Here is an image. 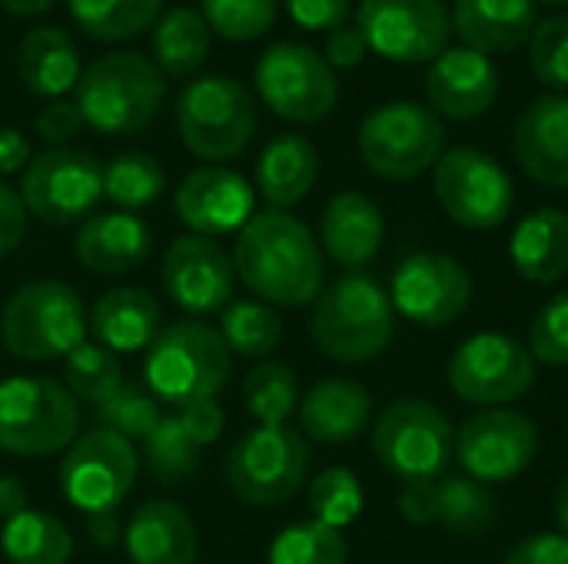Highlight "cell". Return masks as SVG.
<instances>
[{
    "label": "cell",
    "instance_id": "26",
    "mask_svg": "<svg viewBox=\"0 0 568 564\" xmlns=\"http://www.w3.org/2000/svg\"><path fill=\"white\" fill-rule=\"evenodd\" d=\"M123 545L133 564H196L200 535L193 515L170 502L153 499L140 505L123 532Z\"/></svg>",
    "mask_w": 568,
    "mask_h": 564
},
{
    "label": "cell",
    "instance_id": "32",
    "mask_svg": "<svg viewBox=\"0 0 568 564\" xmlns=\"http://www.w3.org/2000/svg\"><path fill=\"white\" fill-rule=\"evenodd\" d=\"M17 73L33 96L57 100L77 90V80H80L77 43L60 27H37L20 40Z\"/></svg>",
    "mask_w": 568,
    "mask_h": 564
},
{
    "label": "cell",
    "instance_id": "34",
    "mask_svg": "<svg viewBox=\"0 0 568 564\" xmlns=\"http://www.w3.org/2000/svg\"><path fill=\"white\" fill-rule=\"evenodd\" d=\"M0 545L10 564H70L77 548L73 532L57 515L37 509L3 522Z\"/></svg>",
    "mask_w": 568,
    "mask_h": 564
},
{
    "label": "cell",
    "instance_id": "4",
    "mask_svg": "<svg viewBox=\"0 0 568 564\" xmlns=\"http://www.w3.org/2000/svg\"><path fill=\"white\" fill-rule=\"evenodd\" d=\"M233 372V352L226 349L220 329L200 319H183L166 326L146 349L143 376L156 402L173 409H190L213 402Z\"/></svg>",
    "mask_w": 568,
    "mask_h": 564
},
{
    "label": "cell",
    "instance_id": "2",
    "mask_svg": "<svg viewBox=\"0 0 568 564\" xmlns=\"http://www.w3.org/2000/svg\"><path fill=\"white\" fill-rule=\"evenodd\" d=\"M310 336L326 359L363 366L386 352L396 336L393 299L373 276L343 273L316 296Z\"/></svg>",
    "mask_w": 568,
    "mask_h": 564
},
{
    "label": "cell",
    "instance_id": "7",
    "mask_svg": "<svg viewBox=\"0 0 568 564\" xmlns=\"http://www.w3.org/2000/svg\"><path fill=\"white\" fill-rule=\"evenodd\" d=\"M310 442L290 425H256L226 455V485L250 509H276L310 482Z\"/></svg>",
    "mask_w": 568,
    "mask_h": 564
},
{
    "label": "cell",
    "instance_id": "36",
    "mask_svg": "<svg viewBox=\"0 0 568 564\" xmlns=\"http://www.w3.org/2000/svg\"><path fill=\"white\" fill-rule=\"evenodd\" d=\"M73 23L93 40H130L160 20L163 0H67Z\"/></svg>",
    "mask_w": 568,
    "mask_h": 564
},
{
    "label": "cell",
    "instance_id": "45",
    "mask_svg": "<svg viewBox=\"0 0 568 564\" xmlns=\"http://www.w3.org/2000/svg\"><path fill=\"white\" fill-rule=\"evenodd\" d=\"M529 63L532 73L552 86L566 90L568 86V17H552L536 23L529 37Z\"/></svg>",
    "mask_w": 568,
    "mask_h": 564
},
{
    "label": "cell",
    "instance_id": "16",
    "mask_svg": "<svg viewBox=\"0 0 568 564\" xmlns=\"http://www.w3.org/2000/svg\"><path fill=\"white\" fill-rule=\"evenodd\" d=\"M536 455L539 429L519 409H479L456 429V459L463 472L489 489L519 479Z\"/></svg>",
    "mask_w": 568,
    "mask_h": 564
},
{
    "label": "cell",
    "instance_id": "42",
    "mask_svg": "<svg viewBox=\"0 0 568 564\" xmlns=\"http://www.w3.org/2000/svg\"><path fill=\"white\" fill-rule=\"evenodd\" d=\"M306 505L313 512V522H323V525L343 532L346 525H353L363 515V485L349 469L333 465L310 482Z\"/></svg>",
    "mask_w": 568,
    "mask_h": 564
},
{
    "label": "cell",
    "instance_id": "50",
    "mask_svg": "<svg viewBox=\"0 0 568 564\" xmlns=\"http://www.w3.org/2000/svg\"><path fill=\"white\" fill-rule=\"evenodd\" d=\"M396 509H399L403 522H409L416 529L436 525V479L433 482H406L399 489Z\"/></svg>",
    "mask_w": 568,
    "mask_h": 564
},
{
    "label": "cell",
    "instance_id": "39",
    "mask_svg": "<svg viewBox=\"0 0 568 564\" xmlns=\"http://www.w3.org/2000/svg\"><path fill=\"white\" fill-rule=\"evenodd\" d=\"M300 399V379L283 362H260L243 379V406L260 425H286Z\"/></svg>",
    "mask_w": 568,
    "mask_h": 564
},
{
    "label": "cell",
    "instance_id": "40",
    "mask_svg": "<svg viewBox=\"0 0 568 564\" xmlns=\"http://www.w3.org/2000/svg\"><path fill=\"white\" fill-rule=\"evenodd\" d=\"M63 386L77 402L100 406L123 386L120 359L97 342H83L63 359Z\"/></svg>",
    "mask_w": 568,
    "mask_h": 564
},
{
    "label": "cell",
    "instance_id": "58",
    "mask_svg": "<svg viewBox=\"0 0 568 564\" xmlns=\"http://www.w3.org/2000/svg\"><path fill=\"white\" fill-rule=\"evenodd\" d=\"M542 3H549V7H566L568 0H542Z\"/></svg>",
    "mask_w": 568,
    "mask_h": 564
},
{
    "label": "cell",
    "instance_id": "15",
    "mask_svg": "<svg viewBox=\"0 0 568 564\" xmlns=\"http://www.w3.org/2000/svg\"><path fill=\"white\" fill-rule=\"evenodd\" d=\"M140 455L130 439L93 429L77 435L60 462V489L83 515L116 512L136 485Z\"/></svg>",
    "mask_w": 568,
    "mask_h": 564
},
{
    "label": "cell",
    "instance_id": "28",
    "mask_svg": "<svg viewBox=\"0 0 568 564\" xmlns=\"http://www.w3.org/2000/svg\"><path fill=\"white\" fill-rule=\"evenodd\" d=\"M90 332L97 336V346L110 349L113 356L143 352L163 332V309L150 289L120 286L93 302Z\"/></svg>",
    "mask_w": 568,
    "mask_h": 564
},
{
    "label": "cell",
    "instance_id": "30",
    "mask_svg": "<svg viewBox=\"0 0 568 564\" xmlns=\"http://www.w3.org/2000/svg\"><path fill=\"white\" fill-rule=\"evenodd\" d=\"M320 180V153L300 133H283L266 143L256 160V189L270 209H290L310 196Z\"/></svg>",
    "mask_w": 568,
    "mask_h": 564
},
{
    "label": "cell",
    "instance_id": "1",
    "mask_svg": "<svg viewBox=\"0 0 568 564\" xmlns=\"http://www.w3.org/2000/svg\"><path fill=\"white\" fill-rule=\"evenodd\" d=\"M236 279L266 306H310L326 286V256L313 229L286 209L253 213L233 246Z\"/></svg>",
    "mask_w": 568,
    "mask_h": 564
},
{
    "label": "cell",
    "instance_id": "12",
    "mask_svg": "<svg viewBox=\"0 0 568 564\" xmlns=\"http://www.w3.org/2000/svg\"><path fill=\"white\" fill-rule=\"evenodd\" d=\"M433 193L443 213L466 229H496L516 206L509 173L476 146H456L439 156L433 166Z\"/></svg>",
    "mask_w": 568,
    "mask_h": 564
},
{
    "label": "cell",
    "instance_id": "19",
    "mask_svg": "<svg viewBox=\"0 0 568 564\" xmlns=\"http://www.w3.org/2000/svg\"><path fill=\"white\" fill-rule=\"evenodd\" d=\"M163 293L190 316H210L233 302L236 269L226 249L206 236H180L166 246L160 266Z\"/></svg>",
    "mask_w": 568,
    "mask_h": 564
},
{
    "label": "cell",
    "instance_id": "23",
    "mask_svg": "<svg viewBox=\"0 0 568 564\" xmlns=\"http://www.w3.org/2000/svg\"><path fill=\"white\" fill-rule=\"evenodd\" d=\"M153 253V229L123 209L93 213L80 223L73 239L77 263L93 276H126Z\"/></svg>",
    "mask_w": 568,
    "mask_h": 564
},
{
    "label": "cell",
    "instance_id": "18",
    "mask_svg": "<svg viewBox=\"0 0 568 564\" xmlns=\"http://www.w3.org/2000/svg\"><path fill=\"white\" fill-rule=\"evenodd\" d=\"M389 299L393 309L409 322L443 329L469 309L473 276L446 253H413L396 266L389 279Z\"/></svg>",
    "mask_w": 568,
    "mask_h": 564
},
{
    "label": "cell",
    "instance_id": "27",
    "mask_svg": "<svg viewBox=\"0 0 568 564\" xmlns=\"http://www.w3.org/2000/svg\"><path fill=\"white\" fill-rule=\"evenodd\" d=\"M300 432L323 445L359 439L373 419V396L356 379H323L300 399Z\"/></svg>",
    "mask_w": 568,
    "mask_h": 564
},
{
    "label": "cell",
    "instance_id": "55",
    "mask_svg": "<svg viewBox=\"0 0 568 564\" xmlns=\"http://www.w3.org/2000/svg\"><path fill=\"white\" fill-rule=\"evenodd\" d=\"M30 509V492L17 475H0V519L10 522Z\"/></svg>",
    "mask_w": 568,
    "mask_h": 564
},
{
    "label": "cell",
    "instance_id": "35",
    "mask_svg": "<svg viewBox=\"0 0 568 564\" xmlns=\"http://www.w3.org/2000/svg\"><path fill=\"white\" fill-rule=\"evenodd\" d=\"M436 522L459 539H479L499 522V502L469 475H443L436 479Z\"/></svg>",
    "mask_w": 568,
    "mask_h": 564
},
{
    "label": "cell",
    "instance_id": "21",
    "mask_svg": "<svg viewBox=\"0 0 568 564\" xmlns=\"http://www.w3.org/2000/svg\"><path fill=\"white\" fill-rule=\"evenodd\" d=\"M253 206H256L253 186L236 170L226 166H200L186 173L173 196V209L180 223L193 229V236H206V239L240 233L250 223Z\"/></svg>",
    "mask_w": 568,
    "mask_h": 564
},
{
    "label": "cell",
    "instance_id": "6",
    "mask_svg": "<svg viewBox=\"0 0 568 564\" xmlns=\"http://www.w3.org/2000/svg\"><path fill=\"white\" fill-rule=\"evenodd\" d=\"M256 96L233 76H196L176 96V133L183 146L206 163L240 156L256 136Z\"/></svg>",
    "mask_w": 568,
    "mask_h": 564
},
{
    "label": "cell",
    "instance_id": "56",
    "mask_svg": "<svg viewBox=\"0 0 568 564\" xmlns=\"http://www.w3.org/2000/svg\"><path fill=\"white\" fill-rule=\"evenodd\" d=\"M57 0H0V7L10 13V17H40L53 7Z\"/></svg>",
    "mask_w": 568,
    "mask_h": 564
},
{
    "label": "cell",
    "instance_id": "22",
    "mask_svg": "<svg viewBox=\"0 0 568 564\" xmlns=\"http://www.w3.org/2000/svg\"><path fill=\"white\" fill-rule=\"evenodd\" d=\"M426 96L436 116L473 120L499 96V73L493 60L469 47H446L426 70Z\"/></svg>",
    "mask_w": 568,
    "mask_h": 564
},
{
    "label": "cell",
    "instance_id": "48",
    "mask_svg": "<svg viewBox=\"0 0 568 564\" xmlns=\"http://www.w3.org/2000/svg\"><path fill=\"white\" fill-rule=\"evenodd\" d=\"M290 17L306 30H339L349 20L353 0H283Z\"/></svg>",
    "mask_w": 568,
    "mask_h": 564
},
{
    "label": "cell",
    "instance_id": "5",
    "mask_svg": "<svg viewBox=\"0 0 568 564\" xmlns=\"http://www.w3.org/2000/svg\"><path fill=\"white\" fill-rule=\"evenodd\" d=\"M87 329L90 319L80 293L60 279L27 283L0 309V342L23 362L67 359L87 342Z\"/></svg>",
    "mask_w": 568,
    "mask_h": 564
},
{
    "label": "cell",
    "instance_id": "31",
    "mask_svg": "<svg viewBox=\"0 0 568 564\" xmlns=\"http://www.w3.org/2000/svg\"><path fill=\"white\" fill-rule=\"evenodd\" d=\"M509 256L526 283H559L568 273V213L552 206L529 213L513 233Z\"/></svg>",
    "mask_w": 568,
    "mask_h": 564
},
{
    "label": "cell",
    "instance_id": "37",
    "mask_svg": "<svg viewBox=\"0 0 568 564\" xmlns=\"http://www.w3.org/2000/svg\"><path fill=\"white\" fill-rule=\"evenodd\" d=\"M163 189H166V173L160 160L150 153L130 150L103 166V196L113 199L123 213L153 206Z\"/></svg>",
    "mask_w": 568,
    "mask_h": 564
},
{
    "label": "cell",
    "instance_id": "41",
    "mask_svg": "<svg viewBox=\"0 0 568 564\" xmlns=\"http://www.w3.org/2000/svg\"><path fill=\"white\" fill-rule=\"evenodd\" d=\"M349 545L339 529L323 522H296L270 545V564H346Z\"/></svg>",
    "mask_w": 568,
    "mask_h": 564
},
{
    "label": "cell",
    "instance_id": "53",
    "mask_svg": "<svg viewBox=\"0 0 568 564\" xmlns=\"http://www.w3.org/2000/svg\"><path fill=\"white\" fill-rule=\"evenodd\" d=\"M27 163H30L27 136L13 126H3L0 130V176L20 173V170H27Z\"/></svg>",
    "mask_w": 568,
    "mask_h": 564
},
{
    "label": "cell",
    "instance_id": "47",
    "mask_svg": "<svg viewBox=\"0 0 568 564\" xmlns=\"http://www.w3.org/2000/svg\"><path fill=\"white\" fill-rule=\"evenodd\" d=\"M33 126H37V136L57 150V146L70 143V140H73L87 123H83V116H80L77 103L50 100V103L37 113V123H33Z\"/></svg>",
    "mask_w": 568,
    "mask_h": 564
},
{
    "label": "cell",
    "instance_id": "20",
    "mask_svg": "<svg viewBox=\"0 0 568 564\" xmlns=\"http://www.w3.org/2000/svg\"><path fill=\"white\" fill-rule=\"evenodd\" d=\"M223 429L226 412L220 409V402H200L160 416L153 432L143 439L146 472L166 489L186 485V479H193L203 465V452L223 435Z\"/></svg>",
    "mask_w": 568,
    "mask_h": 564
},
{
    "label": "cell",
    "instance_id": "3",
    "mask_svg": "<svg viewBox=\"0 0 568 564\" xmlns=\"http://www.w3.org/2000/svg\"><path fill=\"white\" fill-rule=\"evenodd\" d=\"M166 80L156 63L133 50L97 57L77 80V110L83 123L106 136L146 130L163 110Z\"/></svg>",
    "mask_w": 568,
    "mask_h": 564
},
{
    "label": "cell",
    "instance_id": "54",
    "mask_svg": "<svg viewBox=\"0 0 568 564\" xmlns=\"http://www.w3.org/2000/svg\"><path fill=\"white\" fill-rule=\"evenodd\" d=\"M83 532H87V539H90L97 548H113V545L123 539V529H120L116 512H93V515H83Z\"/></svg>",
    "mask_w": 568,
    "mask_h": 564
},
{
    "label": "cell",
    "instance_id": "11",
    "mask_svg": "<svg viewBox=\"0 0 568 564\" xmlns=\"http://www.w3.org/2000/svg\"><path fill=\"white\" fill-rule=\"evenodd\" d=\"M256 96L290 123H320L339 103V80L313 47L283 40L256 60Z\"/></svg>",
    "mask_w": 568,
    "mask_h": 564
},
{
    "label": "cell",
    "instance_id": "24",
    "mask_svg": "<svg viewBox=\"0 0 568 564\" xmlns=\"http://www.w3.org/2000/svg\"><path fill=\"white\" fill-rule=\"evenodd\" d=\"M516 160L542 186L568 189V96L532 100L516 123Z\"/></svg>",
    "mask_w": 568,
    "mask_h": 564
},
{
    "label": "cell",
    "instance_id": "13",
    "mask_svg": "<svg viewBox=\"0 0 568 564\" xmlns=\"http://www.w3.org/2000/svg\"><path fill=\"white\" fill-rule=\"evenodd\" d=\"M17 193L27 216L47 226H73L103 199V166L87 150L57 146L27 163Z\"/></svg>",
    "mask_w": 568,
    "mask_h": 564
},
{
    "label": "cell",
    "instance_id": "17",
    "mask_svg": "<svg viewBox=\"0 0 568 564\" xmlns=\"http://www.w3.org/2000/svg\"><path fill=\"white\" fill-rule=\"evenodd\" d=\"M366 47L396 63H433L453 33L446 0H359Z\"/></svg>",
    "mask_w": 568,
    "mask_h": 564
},
{
    "label": "cell",
    "instance_id": "14",
    "mask_svg": "<svg viewBox=\"0 0 568 564\" xmlns=\"http://www.w3.org/2000/svg\"><path fill=\"white\" fill-rule=\"evenodd\" d=\"M536 359L529 346L506 332H476L449 359V389L479 406L499 409L523 399L536 382Z\"/></svg>",
    "mask_w": 568,
    "mask_h": 564
},
{
    "label": "cell",
    "instance_id": "33",
    "mask_svg": "<svg viewBox=\"0 0 568 564\" xmlns=\"http://www.w3.org/2000/svg\"><path fill=\"white\" fill-rule=\"evenodd\" d=\"M213 30L193 7H173L153 23V63L163 76H193L210 57Z\"/></svg>",
    "mask_w": 568,
    "mask_h": 564
},
{
    "label": "cell",
    "instance_id": "49",
    "mask_svg": "<svg viewBox=\"0 0 568 564\" xmlns=\"http://www.w3.org/2000/svg\"><path fill=\"white\" fill-rule=\"evenodd\" d=\"M503 564H568V539L562 532H536L513 545Z\"/></svg>",
    "mask_w": 568,
    "mask_h": 564
},
{
    "label": "cell",
    "instance_id": "46",
    "mask_svg": "<svg viewBox=\"0 0 568 564\" xmlns=\"http://www.w3.org/2000/svg\"><path fill=\"white\" fill-rule=\"evenodd\" d=\"M529 352L536 362L562 369L568 366V293L552 296L529 326Z\"/></svg>",
    "mask_w": 568,
    "mask_h": 564
},
{
    "label": "cell",
    "instance_id": "8",
    "mask_svg": "<svg viewBox=\"0 0 568 564\" xmlns=\"http://www.w3.org/2000/svg\"><path fill=\"white\" fill-rule=\"evenodd\" d=\"M80 435V406L67 386L47 376H13L0 382V452L47 459Z\"/></svg>",
    "mask_w": 568,
    "mask_h": 564
},
{
    "label": "cell",
    "instance_id": "29",
    "mask_svg": "<svg viewBox=\"0 0 568 564\" xmlns=\"http://www.w3.org/2000/svg\"><path fill=\"white\" fill-rule=\"evenodd\" d=\"M453 27L469 50L509 53L536 30V0H456Z\"/></svg>",
    "mask_w": 568,
    "mask_h": 564
},
{
    "label": "cell",
    "instance_id": "10",
    "mask_svg": "<svg viewBox=\"0 0 568 564\" xmlns=\"http://www.w3.org/2000/svg\"><path fill=\"white\" fill-rule=\"evenodd\" d=\"M359 156L369 173L406 183L433 170L446 146V126L423 103H386L359 126Z\"/></svg>",
    "mask_w": 568,
    "mask_h": 564
},
{
    "label": "cell",
    "instance_id": "51",
    "mask_svg": "<svg viewBox=\"0 0 568 564\" xmlns=\"http://www.w3.org/2000/svg\"><path fill=\"white\" fill-rule=\"evenodd\" d=\"M27 236V206L17 189L0 180V256H10Z\"/></svg>",
    "mask_w": 568,
    "mask_h": 564
},
{
    "label": "cell",
    "instance_id": "52",
    "mask_svg": "<svg viewBox=\"0 0 568 564\" xmlns=\"http://www.w3.org/2000/svg\"><path fill=\"white\" fill-rule=\"evenodd\" d=\"M366 53H369V47H366L359 27H339L326 40V63L333 70H353L366 60Z\"/></svg>",
    "mask_w": 568,
    "mask_h": 564
},
{
    "label": "cell",
    "instance_id": "38",
    "mask_svg": "<svg viewBox=\"0 0 568 564\" xmlns=\"http://www.w3.org/2000/svg\"><path fill=\"white\" fill-rule=\"evenodd\" d=\"M220 336L233 356L243 359H266L283 342V319L256 299H240L223 309Z\"/></svg>",
    "mask_w": 568,
    "mask_h": 564
},
{
    "label": "cell",
    "instance_id": "25",
    "mask_svg": "<svg viewBox=\"0 0 568 564\" xmlns=\"http://www.w3.org/2000/svg\"><path fill=\"white\" fill-rule=\"evenodd\" d=\"M383 236H386L383 209L366 193L346 189L326 203L320 223V246L346 273H359L366 263H373L383 246Z\"/></svg>",
    "mask_w": 568,
    "mask_h": 564
},
{
    "label": "cell",
    "instance_id": "43",
    "mask_svg": "<svg viewBox=\"0 0 568 564\" xmlns=\"http://www.w3.org/2000/svg\"><path fill=\"white\" fill-rule=\"evenodd\" d=\"M203 20L213 33L233 43L263 37L276 23L280 0H200Z\"/></svg>",
    "mask_w": 568,
    "mask_h": 564
},
{
    "label": "cell",
    "instance_id": "44",
    "mask_svg": "<svg viewBox=\"0 0 568 564\" xmlns=\"http://www.w3.org/2000/svg\"><path fill=\"white\" fill-rule=\"evenodd\" d=\"M97 409V419H100V429H110L123 439H146L153 432V425L160 422V402L150 389H140V386H120L106 402L93 406Z\"/></svg>",
    "mask_w": 568,
    "mask_h": 564
},
{
    "label": "cell",
    "instance_id": "9",
    "mask_svg": "<svg viewBox=\"0 0 568 564\" xmlns=\"http://www.w3.org/2000/svg\"><path fill=\"white\" fill-rule=\"evenodd\" d=\"M373 455L403 485L433 482L443 479L456 455V429L439 406L396 399L373 422Z\"/></svg>",
    "mask_w": 568,
    "mask_h": 564
},
{
    "label": "cell",
    "instance_id": "57",
    "mask_svg": "<svg viewBox=\"0 0 568 564\" xmlns=\"http://www.w3.org/2000/svg\"><path fill=\"white\" fill-rule=\"evenodd\" d=\"M552 512H556V522H559V532L568 539V475L559 482L556 489V499H552Z\"/></svg>",
    "mask_w": 568,
    "mask_h": 564
}]
</instances>
